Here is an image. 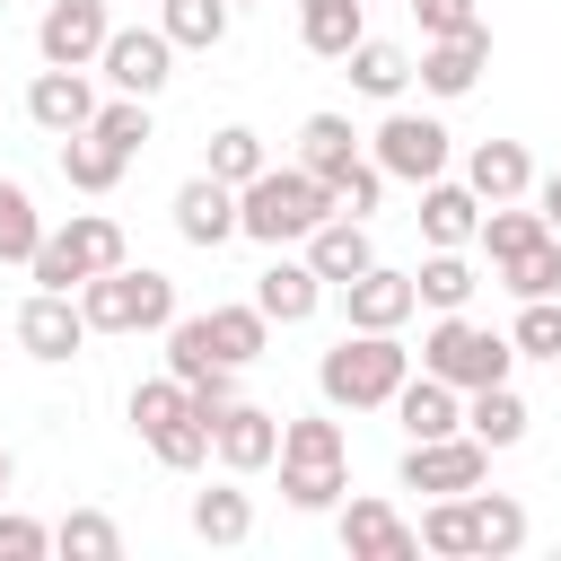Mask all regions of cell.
<instances>
[{"instance_id": "1", "label": "cell", "mask_w": 561, "mask_h": 561, "mask_svg": "<svg viewBox=\"0 0 561 561\" xmlns=\"http://www.w3.org/2000/svg\"><path fill=\"white\" fill-rule=\"evenodd\" d=\"M403 377H412L403 333H359V324H351V333L316 359V394H324L333 412H386Z\"/></svg>"}, {"instance_id": "2", "label": "cell", "mask_w": 561, "mask_h": 561, "mask_svg": "<svg viewBox=\"0 0 561 561\" xmlns=\"http://www.w3.org/2000/svg\"><path fill=\"white\" fill-rule=\"evenodd\" d=\"M316 219H333V193L307 167H263L237 184V237H254V245H298Z\"/></svg>"}, {"instance_id": "3", "label": "cell", "mask_w": 561, "mask_h": 561, "mask_svg": "<svg viewBox=\"0 0 561 561\" xmlns=\"http://www.w3.org/2000/svg\"><path fill=\"white\" fill-rule=\"evenodd\" d=\"M114 263H131V245H123V219H114V210H70V219H61V228H44V245L26 254L35 289H79V280H96V272H114Z\"/></svg>"}, {"instance_id": "4", "label": "cell", "mask_w": 561, "mask_h": 561, "mask_svg": "<svg viewBox=\"0 0 561 561\" xmlns=\"http://www.w3.org/2000/svg\"><path fill=\"white\" fill-rule=\"evenodd\" d=\"M79 316H88V333H167L175 280L149 272V263H114V272L79 280Z\"/></svg>"}, {"instance_id": "5", "label": "cell", "mask_w": 561, "mask_h": 561, "mask_svg": "<svg viewBox=\"0 0 561 561\" xmlns=\"http://www.w3.org/2000/svg\"><path fill=\"white\" fill-rule=\"evenodd\" d=\"M421 368L447 377L456 394H473V386H500V377L517 368V351H508V333H491V324H473L465 307H447V316L421 333Z\"/></svg>"}, {"instance_id": "6", "label": "cell", "mask_w": 561, "mask_h": 561, "mask_svg": "<svg viewBox=\"0 0 561 561\" xmlns=\"http://www.w3.org/2000/svg\"><path fill=\"white\" fill-rule=\"evenodd\" d=\"M447 123L438 114H412V105H394L377 131H368V158L386 167V184H430V175H447Z\"/></svg>"}, {"instance_id": "7", "label": "cell", "mask_w": 561, "mask_h": 561, "mask_svg": "<svg viewBox=\"0 0 561 561\" xmlns=\"http://www.w3.org/2000/svg\"><path fill=\"white\" fill-rule=\"evenodd\" d=\"M482 473H491V447L465 438V430H447V438H403V465H394L403 491H473Z\"/></svg>"}, {"instance_id": "8", "label": "cell", "mask_w": 561, "mask_h": 561, "mask_svg": "<svg viewBox=\"0 0 561 561\" xmlns=\"http://www.w3.org/2000/svg\"><path fill=\"white\" fill-rule=\"evenodd\" d=\"M333 535H342V552H351V561H412V552H421L412 517H403L394 500H368V491H359V500L342 491V508H333Z\"/></svg>"}, {"instance_id": "9", "label": "cell", "mask_w": 561, "mask_h": 561, "mask_svg": "<svg viewBox=\"0 0 561 561\" xmlns=\"http://www.w3.org/2000/svg\"><path fill=\"white\" fill-rule=\"evenodd\" d=\"M96 70L114 79V96H158V88L175 79V44H167L158 26H105Z\"/></svg>"}, {"instance_id": "10", "label": "cell", "mask_w": 561, "mask_h": 561, "mask_svg": "<svg viewBox=\"0 0 561 561\" xmlns=\"http://www.w3.org/2000/svg\"><path fill=\"white\" fill-rule=\"evenodd\" d=\"M482 70H491V26H465V35H421V61H412V79H421L438 105L473 96V88H482Z\"/></svg>"}, {"instance_id": "11", "label": "cell", "mask_w": 561, "mask_h": 561, "mask_svg": "<svg viewBox=\"0 0 561 561\" xmlns=\"http://www.w3.org/2000/svg\"><path fill=\"white\" fill-rule=\"evenodd\" d=\"M210 456L245 482V473H263L272 456H280V412H263V403H245V394H228L219 412H210Z\"/></svg>"}, {"instance_id": "12", "label": "cell", "mask_w": 561, "mask_h": 561, "mask_svg": "<svg viewBox=\"0 0 561 561\" xmlns=\"http://www.w3.org/2000/svg\"><path fill=\"white\" fill-rule=\"evenodd\" d=\"M79 342H88V316H79V289H35V298L18 307V351H26V359H44V368H61V359H79Z\"/></svg>"}, {"instance_id": "13", "label": "cell", "mask_w": 561, "mask_h": 561, "mask_svg": "<svg viewBox=\"0 0 561 561\" xmlns=\"http://www.w3.org/2000/svg\"><path fill=\"white\" fill-rule=\"evenodd\" d=\"M342 316H351L359 333H403V324L421 316V298H412V272H394V263H368V272H351V280H342Z\"/></svg>"}, {"instance_id": "14", "label": "cell", "mask_w": 561, "mask_h": 561, "mask_svg": "<svg viewBox=\"0 0 561 561\" xmlns=\"http://www.w3.org/2000/svg\"><path fill=\"white\" fill-rule=\"evenodd\" d=\"M105 9H88V0H53L44 18H35V53L53 61V70H96V53H105Z\"/></svg>"}, {"instance_id": "15", "label": "cell", "mask_w": 561, "mask_h": 561, "mask_svg": "<svg viewBox=\"0 0 561 561\" xmlns=\"http://www.w3.org/2000/svg\"><path fill=\"white\" fill-rule=\"evenodd\" d=\"M88 114H96L88 70H53V61H44V70L26 79V123H35V131L61 140V131H88Z\"/></svg>"}, {"instance_id": "16", "label": "cell", "mask_w": 561, "mask_h": 561, "mask_svg": "<svg viewBox=\"0 0 561 561\" xmlns=\"http://www.w3.org/2000/svg\"><path fill=\"white\" fill-rule=\"evenodd\" d=\"M175 237L184 245H228L237 237V184H219V175H184L175 184Z\"/></svg>"}, {"instance_id": "17", "label": "cell", "mask_w": 561, "mask_h": 561, "mask_svg": "<svg viewBox=\"0 0 561 561\" xmlns=\"http://www.w3.org/2000/svg\"><path fill=\"white\" fill-rule=\"evenodd\" d=\"M254 307H263L272 324H307V316L324 307V280H316V263H307V254H280V245H272V263L254 272Z\"/></svg>"}, {"instance_id": "18", "label": "cell", "mask_w": 561, "mask_h": 561, "mask_svg": "<svg viewBox=\"0 0 561 561\" xmlns=\"http://www.w3.org/2000/svg\"><path fill=\"white\" fill-rule=\"evenodd\" d=\"M298 245H307V263H316V280H324V289H342L351 272H368V263H377V245H368V219H351V210L316 219Z\"/></svg>"}, {"instance_id": "19", "label": "cell", "mask_w": 561, "mask_h": 561, "mask_svg": "<svg viewBox=\"0 0 561 561\" xmlns=\"http://www.w3.org/2000/svg\"><path fill=\"white\" fill-rule=\"evenodd\" d=\"M386 412L403 421V438H447V430H465V394H456L447 377H430V368H412Z\"/></svg>"}, {"instance_id": "20", "label": "cell", "mask_w": 561, "mask_h": 561, "mask_svg": "<svg viewBox=\"0 0 561 561\" xmlns=\"http://www.w3.org/2000/svg\"><path fill=\"white\" fill-rule=\"evenodd\" d=\"M465 184H473V202H526V193H535V158H526V140H473Z\"/></svg>"}, {"instance_id": "21", "label": "cell", "mask_w": 561, "mask_h": 561, "mask_svg": "<svg viewBox=\"0 0 561 561\" xmlns=\"http://www.w3.org/2000/svg\"><path fill=\"white\" fill-rule=\"evenodd\" d=\"M473 228H482V202H473V184H456V175H430V184H421V245H473Z\"/></svg>"}, {"instance_id": "22", "label": "cell", "mask_w": 561, "mask_h": 561, "mask_svg": "<svg viewBox=\"0 0 561 561\" xmlns=\"http://www.w3.org/2000/svg\"><path fill=\"white\" fill-rule=\"evenodd\" d=\"M465 517H473V552H482V561H508V552H526V535H535V526H526V500L482 491V482L465 491Z\"/></svg>"}, {"instance_id": "23", "label": "cell", "mask_w": 561, "mask_h": 561, "mask_svg": "<svg viewBox=\"0 0 561 561\" xmlns=\"http://www.w3.org/2000/svg\"><path fill=\"white\" fill-rule=\"evenodd\" d=\"M342 70H351V88L377 96V105H403V88H412V53L386 44V35H359V44L342 53Z\"/></svg>"}, {"instance_id": "24", "label": "cell", "mask_w": 561, "mask_h": 561, "mask_svg": "<svg viewBox=\"0 0 561 561\" xmlns=\"http://www.w3.org/2000/svg\"><path fill=\"white\" fill-rule=\"evenodd\" d=\"M526 421H535V412H526V394H517L508 377L465 394V438H482L491 456H500V447H517V438H526Z\"/></svg>"}, {"instance_id": "25", "label": "cell", "mask_w": 561, "mask_h": 561, "mask_svg": "<svg viewBox=\"0 0 561 561\" xmlns=\"http://www.w3.org/2000/svg\"><path fill=\"white\" fill-rule=\"evenodd\" d=\"M368 35V0H298V44L316 61H342Z\"/></svg>"}, {"instance_id": "26", "label": "cell", "mask_w": 561, "mask_h": 561, "mask_svg": "<svg viewBox=\"0 0 561 561\" xmlns=\"http://www.w3.org/2000/svg\"><path fill=\"white\" fill-rule=\"evenodd\" d=\"M351 158H368L359 131H351V114H307V123H298V167H307L324 193H333V175H342Z\"/></svg>"}, {"instance_id": "27", "label": "cell", "mask_w": 561, "mask_h": 561, "mask_svg": "<svg viewBox=\"0 0 561 561\" xmlns=\"http://www.w3.org/2000/svg\"><path fill=\"white\" fill-rule=\"evenodd\" d=\"M228 0H158V35L175 44V53H219L228 44Z\"/></svg>"}, {"instance_id": "28", "label": "cell", "mask_w": 561, "mask_h": 561, "mask_svg": "<svg viewBox=\"0 0 561 561\" xmlns=\"http://www.w3.org/2000/svg\"><path fill=\"white\" fill-rule=\"evenodd\" d=\"M123 167H131V158H123L114 140H96V131H61V184H70V193H114Z\"/></svg>"}, {"instance_id": "29", "label": "cell", "mask_w": 561, "mask_h": 561, "mask_svg": "<svg viewBox=\"0 0 561 561\" xmlns=\"http://www.w3.org/2000/svg\"><path fill=\"white\" fill-rule=\"evenodd\" d=\"M552 228H543V210L535 202H482V228H473V245L491 254V263H508V254H526V245H543Z\"/></svg>"}, {"instance_id": "30", "label": "cell", "mask_w": 561, "mask_h": 561, "mask_svg": "<svg viewBox=\"0 0 561 561\" xmlns=\"http://www.w3.org/2000/svg\"><path fill=\"white\" fill-rule=\"evenodd\" d=\"M473 289H482V272L465 263V245H430V263L412 272V298H421L430 316H447V307H465Z\"/></svg>"}, {"instance_id": "31", "label": "cell", "mask_w": 561, "mask_h": 561, "mask_svg": "<svg viewBox=\"0 0 561 561\" xmlns=\"http://www.w3.org/2000/svg\"><path fill=\"white\" fill-rule=\"evenodd\" d=\"M202 324H210V351H219L228 368H254V359H263V342H272V316H263L254 298H245V307H210Z\"/></svg>"}, {"instance_id": "32", "label": "cell", "mask_w": 561, "mask_h": 561, "mask_svg": "<svg viewBox=\"0 0 561 561\" xmlns=\"http://www.w3.org/2000/svg\"><path fill=\"white\" fill-rule=\"evenodd\" d=\"M193 535H202V543H219V552H228V543H245V535H254V500H245L237 482L193 491Z\"/></svg>"}, {"instance_id": "33", "label": "cell", "mask_w": 561, "mask_h": 561, "mask_svg": "<svg viewBox=\"0 0 561 561\" xmlns=\"http://www.w3.org/2000/svg\"><path fill=\"white\" fill-rule=\"evenodd\" d=\"M272 465H351V438H342V421L298 412V421H280V456Z\"/></svg>"}, {"instance_id": "34", "label": "cell", "mask_w": 561, "mask_h": 561, "mask_svg": "<svg viewBox=\"0 0 561 561\" xmlns=\"http://www.w3.org/2000/svg\"><path fill=\"white\" fill-rule=\"evenodd\" d=\"M53 552H61V561H123V526H114L105 508H70V517L53 526Z\"/></svg>"}, {"instance_id": "35", "label": "cell", "mask_w": 561, "mask_h": 561, "mask_svg": "<svg viewBox=\"0 0 561 561\" xmlns=\"http://www.w3.org/2000/svg\"><path fill=\"white\" fill-rule=\"evenodd\" d=\"M342 491H351V465H280V500H289L298 517L342 508Z\"/></svg>"}, {"instance_id": "36", "label": "cell", "mask_w": 561, "mask_h": 561, "mask_svg": "<svg viewBox=\"0 0 561 561\" xmlns=\"http://www.w3.org/2000/svg\"><path fill=\"white\" fill-rule=\"evenodd\" d=\"M421 552H438V561H465L473 552V517H465V491H438L430 508H421Z\"/></svg>"}, {"instance_id": "37", "label": "cell", "mask_w": 561, "mask_h": 561, "mask_svg": "<svg viewBox=\"0 0 561 561\" xmlns=\"http://www.w3.org/2000/svg\"><path fill=\"white\" fill-rule=\"evenodd\" d=\"M35 245H44V210L18 175H0V263H26Z\"/></svg>"}, {"instance_id": "38", "label": "cell", "mask_w": 561, "mask_h": 561, "mask_svg": "<svg viewBox=\"0 0 561 561\" xmlns=\"http://www.w3.org/2000/svg\"><path fill=\"white\" fill-rule=\"evenodd\" d=\"M272 158H263V131H245V123H219L210 131V158H202V175H219V184H245V175H263Z\"/></svg>"}, {"instance_id": "39", "label": "cell", "mask_w": 561, "mask_h": 561, "mask_svg": "<svg viewBox=\"0 0 561 561\" xmlns=\"http://www.w3.org/2000/svg\"><path fill=\"white\" fill-rule=\"evenodd\" d=\"M491 272L508 280V298H561V237H543V245H526V254H508Z\"/></svg>"}, {"instance_id": "40", "label": "cell", "mask_w": 561, "mask_h": 561, "mask_svg": "<svg viewBox=\"0 0 561 561\" xmlns=\"http://www.w3.org/2000/svg\"><path fill=\"white\" fill-rule=\"evenodd\" d=\"M88 131H96V140H114L123 158H140V149L158 140V123H149V96H114V105H96V114H88Z\"/></svg>"}, {"instance_id": "41", "label": "cell", "mask_w": 561, "mask_h": 561, "mask_svg": "<svg viewBox=\"0 0 561 561\" xmlns=\"http://www.w3.org/2000/svg\"><path fill=\"white\" fill-rule=\"evenodd\" d=\"M508 351H517V359H561V298H517Z\"/></svg>"}, {"instance_id": "42", "label": "cell", "mask_w": 561, "mask_h": 561, "mask_svg": "<svg viewBox=\"0 0 561 561\" xmlns=\"http://www.w3.org/2000/svg\"><path fill=\"white\" fill-rule=\"evenodd\" d=\"M377 202H386V167H377V158H351V167L333 175V210H351V219H368Z\"/></svg>"}, {"instance_id": "43", "label": "cell", "mask_w": 561, "mask_h": 561, "mask_svg": "<svg viewBox=\"0 0 561 561\" xmlns=\"http://www.w3.org/2000/svg\"><path fill=\"white\" fill-rule=\"evenodd\" d=\"M44 552H53V526H44V517L0 508V561H44Z\"/></svg>"}, {"instance_id": "44", "label": "cell", "mask_w": 561, "mask_h": 561, "mask_svg": "<svg viewBox=\"0 0 561 561\" xmlns=\"http://www.w3.org/2000/svg\"><path fill=\"white\" fill-rule=\"evenodd\" d=\"M412 18H421V35H465V26H482L473 0H412Z\"/></svg>"}, {"instance_id": "45", "label": "cell", "mask_w": 561, "mask_h": 561, "mask_svg": "<svg viewBox=\"0 0 561 561\" xmlns=\"http://www.w3.org/2000/svg\"><path fill=\"white\" fill-rule=\"evenodd\" d=\"M526 202H535V210H543V228L561 237V167H552V175H535V193H526Z\"/></svg>"}, {"instance_id": "46", "label": "cell", "mask_w": 561, "mask_h": 561, "mask_svg": "<svg viewBox=\"0 0 561 561\" xmlns=\"http://www.w3.org/2000/svg\"><path fill=\"white\" fill-rule=\"evenodd\" d=\"M9 473H18V465H9V447H0V500H9Z\"/></svg>"}, {"instance_id": "47", "label": "cell", "mask_w": 561, "mask_h": 561, "mask_svg": "<svg viewBox=\"0 0 561 561\" xmlns=\"http://www.w3.org/2000/svg\"><path fill=\"white\" fill-rule=\"evenodd\" d=\"M88 9H114V0H88Z\"/></svg>"}, {"instance_id": "48", "label": "cell", "mask_w": 561, "mask_h": 561, "mask_svg": "<svg viewBox=\"0 0 561 561\" xmlns=\"http://www.w3.org/2000/svg\"><path fill=\"white\" fill-rule=\"evenodd\" d=\"M228 9H245V0H228Z\"/></svg>"}]
</instances>
